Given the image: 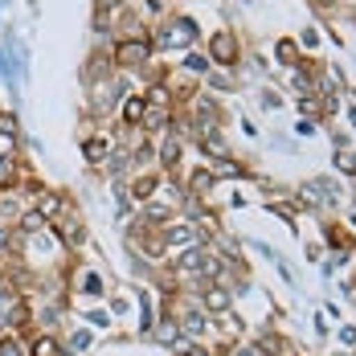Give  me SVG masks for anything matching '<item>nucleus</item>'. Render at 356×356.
I'll return each mask as SVG.
<instances>
[{"instance_id":"f257e3e1","label":"nucleus","mask_w":356,"mask_h":356,"mask_svg":"<svg viewBox=\"0 0 356 356\" xmlns=\"http://www.w3.org/2000/svg\"><path fill=\"white\" fill-rule=\"evenodd\" d=\"M209 62H221V66H234L238 62V37L229 29H217L213 41H209Z\"/></svg>"},{"instance_id":"f03ea898","label":"nucleus","mask_w":356,"mask_h":356,"mask_svg":"<svg viewBox=\"0 0 356 356\" xmlns=\"http://www.w3.org/2000/svg\"><path fill=\"white\" fill-rule=\"evenodd\" d=\"M115 62L127 66V70H140V66L152 62V45H147V41H123V45L115 49Z\"/></svg>"},{"instance_id":"7ed1b4c3","label":"nucleus","mask_w":356,"mask_h":356,"mask_svg":"<svg viewBox=\"0 0 356 356\" xmlns=\"http://www.w3.org/2000/svg\"><path fill=\"white\" fill-rule=\"evenodd\" d=\"M299 193H303V205H336V184L332 180H312Z\"/></svg>"},{"instance_id":"20e7f679","label":"nucleus","mask_w":356,"mask_h":356,"mask_svg":"<svg viewBox=\"0 0 356 356\" xmlns=\"http://www.w3.org/2000/svg\"><path fill=\"white\" fill-rule=\"evenodd\" d=\"M193 37H197V25H193V21H177L172 33H168V29L160 33V45H188Z\"/></svg>"},{"instance_id":"39448f33","label":"nucleus","mask_w":356,"mask_h":356,"mask_svg":"<svg viewBox=\"0 0 356 356\" xmlns=\"http://www.w3.org/2000/svg\"><path fill=\"white\" fill-rule=\"evenodd\" d=\"M205 258H209V250H188V254L177 258V270L180 275H201L205 270Z\"/></svg>"},{"instance_id":"423d86ee","label":"nucleus","mask_w":356,"mask_h":356,"mask_svg":"<svg viewBox=\"0 0 356 356\" xmlns=\"http://www.w3.org/2000/svg\"><path fill=\"white\" fill-rule=\"evenodd\" d=\"M25 356H62V344H58L54 336H45V332H41V336H33V340H29Z\"/></svg>"},{"instance_id":"0eeeda50","label":"nucleus","mask_w":356,"mask_h":356,"mask_svg":"<svg viewBox=\"0 0 356 356\" xmlns=\"http://www.w3.org/2000/svg\"><path fill=\"white\" fill-rule=\"evenodd\" d=\"M62 209H66V201H62L58 193H45V188L37 193V213L45 217V221H49V217H58Z\"/></svg>"},{"instance_id":"6e6552de","label":"nucleus","mask_w":356,"mask_h":356,"mask_svg":"<svg viewBox=\"0 0 356 356\" xmlns=\"http://www.w3.org/2000/svg\"><path fill=\"white\" fill-rule=\"evenodd\" d=\"M143 115H147V99L143 95H127L123 99V119L127 123H143Z\"/></svg>"},{"instance_id":"1a4fd4ad","label":"nucleus","mask_w":356,"mask_h":356,"mask_svg":"<svg viewBox=\"0 0 356 356\" xmlns=\"http://www.w3.org/2000/svg\"><path fill=\"white\" fill-rule=\"evenodd\" d=\"M229 303H234V295H229L225 286H209V291H205V307H209V312H229Z\"/></svg>"},{"instance_id":"9d476101","label":"nucleus","mask_w":356,"mask_h":356,"mask_svg":"<svg viewBox=\"0 0 356 356\" xmlns=\"http://www.w3.org/2000/svg\"><path fill=\"white\" fill-rule=\"evenodd\" d=\"M58 234H62V242H66V246H82V238H86V229H82L74 217H66V221L58 225Z\"/></svg>"},{"instance_id":"9b49d317","label":"nucleus","mask_w":356,"mask_h":356,"mask_svg":"<svg viewBox=\"0 0 356 356\" xmlns=\"http://www.w3.org/2000/svg\"><path fill=\"white\" fill-rule=\"evenodd\" d=\"M17 229H21V234H41V229H45V217L37 213V209H29V213H21Z\"/></svg>"},{"instance_id":"f8f14e48","label":"nucleus","mask_w":356,"mask_h":356,"mask_svg":"<svg viewBox=\"0 0 356 356\" xmlns=\"http://www.w3.org/2000/svg\"><path fill=\"white\" fill-rule=\"evenodd\" d=\"M0 356H25V344L13 332H0Z\"/></svg>"},{"instance_id":"ddd939ff","label":"nucleus","mask_w":356,"mask_h":356,"mask_svg":"<svg viewBox=\"0 0 356 356\" xmlns=\"http://www.w3.org/2000/svg\"><path fill=\"white\" fill-rule=\"evenodd\" d=\"M160 164H168V168H177V164H180V143L177 140L160 143Z\"/></svg>"},{"instance_id":"4468645a","label":"nucleus","mask_w":356,"mask_h":356,"mask_svg":"<svg viewBox=\"0 0 356 356\" xmlns=\"http://www.w3.org/2000/svg\"><path fill=\"white\" fill-rule=\"evenodd\" d=\"M205 323H209V316H205V312H184V332H188V336L205 332Z\"/></svg>"},{"instance_id":"2eb2a0df","label":"nucleus","mask_w":356,"mask_h":356,"mask_svg":"<svg viewBox=\"0 0 356 356\" xmlns=\"http://www.w3.org/2000/svg\"><path fill=\"white\" fill-rule=\"evenodd\" d=\"M86 160H95V164H99V160H107V140H99V136H95V140H86Z\"/></svg>"},{"instance_id":"dca6fc26","label":"nucleus","mask_w":356,"mask_h":356,"mask_svg":"<svg viewBox=\"0 0 356 356\" xmlns=\"http://www.w3.org/2000/svg\"><path fill=\"white\" fill-rule=\"evenodd\" d=\"M13 180H17V160H4L0 156V188H8Z\"/></svg>"},{"instance_id":"f3484780","label":"nucleus","mask_w":356,"mask_h":356,"mask_svg":"<svg viewBox=\"0 0 356 356\" xmlns=\"http://www.w3.org/2000/svg\"><path fill=\"white\" fill-rule=\"evenodd\" d=\"M213 172H193V180H188V188H193V193H205V188H213Z\"/></svg>"},{"instance_id":"a211bd4d","label":"nucleus","mask_w":356,"mask_h":356,"mask_svg":"<svg viewBox=\"0 0 356 356\" xmlns=\"http://www.w3.org/2000/svg\"><path fill=\"white\" fill-rule=\"evenodd\" d=\"M184 66H188L193 74H209V58H205V54H188Z\"/></svg>"},{"instance_id":"6ab92c4d","label":"nucleus","mask_w":356,"mask_h":356,"mask_svg":"<svg viewBox=\"0 0 356 356\" xmlns=\"http://www.w3.org/2000/svg\"><path fill=\"white\" fill-rule=\"evenodd\" d=\"M152 193H156V177H140L136 180V197H140V201H147Z\"/></svg>"},{"instance_id":"aec40b11","label":"nucleus","mask_w":356,"mask_h":356,"mask_svg":"<svg viewBox=\"0 0 356 356\" xmlns=\"http://www.w3.org/2000/svg\"><path fill=\"white\" fill-rule=\"evenodd\" d=\"M82 291H86V295H103V279L86 270V275H82Z\"/></svg>"},{"instance_id":"412c9836","label":"nucleus","mask_w":356,"mask_h":356,"mask_svg":"<svg viewBox=\"0 0 356 356\" xmlns=\"http://www.w3.org/2000/svg\"><path fill=\"white\" fill-rule=\"evenodd\" d=\"M340 172H356V152H340Z\"/></svg>"},{"instance_id":"4be33fe9","label":"nucleus","mask_w":356,"mask_h":356,"mask_svg":"<svg viewBox=\"0 0 356 356\" xmlns=\"http://www.w3.org/2000/svg\"><path fill=\"white\" fill-rule=\"evenodd\" d=\"M168 217H172L168 205H152V209H147V221H168Z\"/></svg>"},{"instance_id":"5701e85b","label":"nucleus","mask_w":356,"mask_h":356,"mask_svg":"<svg viewBox=\"0 0 356 356\" xmlns=\"http://www.w3.org/2000/svg\"><path fill=\"white\" fill-rule=\"evenodd\" d=\"M275 54H279L283 62H291V58H295V41H279V45H275Z\"/></svg>"},{"instance_id":"b1692460","label":"nucleus","mask_w":356,"mask_h":356,"mask_svg":"<svg viewBox=\"0 0 356 356\" xmlns=\"http://www.w3.org/2000/svg\"><path fill=\"white\" fill-rule=\"evenodd\" d=\"M8 250H13V229L0 225V254H8Z\"/></svg>"},{"instance_id":"393cba45","label":"nucleus","mask_w":356,"mask_h":356,"mask_svg":"<svg viewBox=\"0 0 356 356\" xmlns=\"http://www.w3.org/2000/svg\"><path fill=\"white\" fill-rule=\"evenodd\" d=\"M340 340H344V344H356V327H353V323H348V327H340Z\"/></svg>"},{"instance_id":"a878e982","label":"nucleus","mask_w":356,"mask_h":356,"mask_svg":"<svg viewBox=\"0 0 356 356\" xmlns=\"http://www.w3.org/2000/svg\"><path fill=\"white\" fill-rule=\"evenodd\" d=\"M295 86H299V90H312V78H307V74H299V70H295Z\"/></svg>"},{"instance_id":"bb28decb","label":"nucleus","mask_w":356,"mask_h":356,"mask_svg":"<svg viewBox=\"0 0 356 356\" xmlns=\"http://www.w3.org/2000/svg\"><path fill=\"white\" fill-rule=\"evenodd\" d=\"M184 356H209V353H205V348H188Z\"/></svg>"},{"instance_id":"cd10ccee","label":"nucleus","mask_w":356,"mask_h":356,"mask_svg":"<svg viewBox=\"0 0 356 356\" xmlns=\"http://www.w3.org/2000/svg\"><path fill=\"white\" fill-rule=\"evenodd\" d=\"M103 4H107V8H119V4H123V0H103Z\"/></svg>"},{"instance_id":"c85d7f7f","label":"nucleus","mask_w":356,"mask_h":356,"mask_svg":"<svg viewBox=\"0 0 356 356\" xmlns=\"http://www.w3.org/2000/svg\"><path fill=\"white\" fill-rule=\"evenodd\" d=\"M0 286H4V266H0Z\"/></svg>"},{"instance_id":"c756f323","label":"nucleus","mask_w":356,"mask_h":356,"mask_svg":"<svg viewBox=\"0 0 356 356\" xmlns=\"http://www.w3.org/2000/svg\"><path fill=\"white\" fill-rule=\"evenodd\" d=\"M340 356H348V353H340Z\"/></svg>"},{"instance_id":"7c9ffc66","label":"nucleus","mask_w":356,"mask_h":356,"mask_svg":"<svg viewBox=\"0 0 356 356\" xmlns=\"http://www.w3.org/2000/svg\"><path fill=\"white\" fill-rule=\"evenodd\" d=\"M286 356H291V353H286Z\"/></svg>"}]
</instances>
